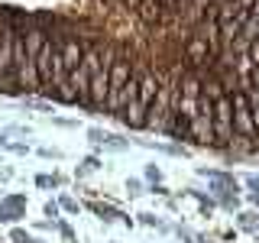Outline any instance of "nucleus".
<instances>
[{"instance_id":"1","label":"nucleus","mask_w":259,"mask_h":243,"mask_svg":"<svg viewBox=\"0 0 259 243\" xmlns=\"http://www.w3.org/2000/svg\"><path fill=\"white\" fill-rule=\"evenodd\" d=\"M162 133H168L172 140H185V143H191V117H185V113L172 110V117L165 120Z\"/></svg>"},{"instance_id":"2","label":"nucleus","mask_w":259,"mask_h":243,"mask_svg":"<svg viewBox=\"0 0 259 243\" xmlns=\"http://www.w3.org/2000/svg\"><path fill=\"white\" fill-rule=\"evenodd\" d=\"M237 224L243 227V230H259V211H256V214H249V211L237 214Z\"/></svg>"},{"instance_id":"3","label":"nucleus","mask_w":259,"mask_h":243,"mask_svg":"<svg viewBox=\"0 0 259 243\" xmlns=\"http://www.w3.org/2000/svg\"><path fill=\"white\" fill-rule=\"evenodd\" d=\"M10 240H13V243H39V240L32 237V233H26V230H13Z\"/></svg>"},{"instance_id":"4","label":"nucleus","mask_w":259,"mask_h":243,"mask_svg":"<svg viewBox=\"0 0 259 243\" xmlns=\"http://www.w3.org/2000/svg\"><path fill=\"white\" fill-rule=\"evenodd\" d=\"M246 188H249V194H259V175H249L246 178Z\"/></svg>"},{"instance_id":"5","label":"nucleus","mask_w":259,"mask_h":243,"mask_svg":"<svg viewBox=\"0 0 259 243\" xmlns=\"http://www.w3.org/2000/svg\"><path fill=\"white\" fill-rule=\"evenodd\" d=\"M146 175H149L152 182H159V178H162V172H159V166H149V169H146Z\"/></svg>"},{"instance_id":"6","label":"nucleus","mask_w":259,"mask_h":243,"mask_svg":"<svg viewBox=\"0 0 259 243\" xmlns=\"http://www.w3.org/2000/svg\"><path fill=\"white\" fill-rule=\"evenodd\" d=\"M126 191L130 194H140V182H136V178H130V182H126Z\"/></svg>"},{"instance_id":"7","label":"nucleus","mask_w":259,"mask_h":243,"mask_svg":"<svg viewBox=\"0 0 259 243\" xmlns=\"http://www.w3.org/2000/svg\"><path fill=\"white\" fill-rule=\"evenodd\" d=\"M62 208H65V211H78V201H71V198H62Z\"/></svg>"},{"instance_id":"8","label":"nucleus","mask_w":259,"mask_h":243,"mask_svg":"<svg viewBox=\"0 0 259 243\" xmlns=\"http://www.w3.org/2000/svg\"><path fill=\"white\" fill-rule=\"evenodd\" d=\"M140 217H143V224H149V227H156V224H159V217H156V214H140Z\"/></svg>"},{"instance_id":"9","label":"nucleus","mask_w":259,"mask_h":243,"mask_svg":"<svg viewBox=\"0 0 259 243\" xmlns=\"http://www.w3.org/2000/svg\"><path fill=\"white\" fill-rule=\"evenodd\" d=\"M46 214L55 217V214H59V205H55V201H49V205H46Z\"/></svg>"},{"instance_id":"10","label":"nucleus","mask_w":259,"mask_h":243,"mask_svg":"<svg viewBox=\"0 0 259 243\" xmlns=\"http://www.w3.org/2000/svg\"><path fill=\"white\" fill-rule=\"evenodd\" d=\"M249 205H253V208L259 211V194H249Z\"/></svg>"},{"instance_id":"11","label":"nucleus","mask_w":259,"mask_h":243,"mask_svg":"<svg viewBox=\"0 0 259 243\" xmlns=\"http://www.w3.org/2000/svg\"><path fill=\"white\" fill-rule=\"evenodd\" d=\"M0 81H4V75H0ZM0 91H4V88H0Z\"/></svg>"},{"instance_id":"12","label":"nucleus","mask_w":259,"mask_h":243,"mask_svg":"<svg viewBox=\"0 0 259 243\" xmlns=\"http://www.w3.org/2000/svg\"><path fill=\"white\" fill-rule=\"evenodd\" d=\"M0 143H4V136H0Z\"/></svg>"}]
</instances>
